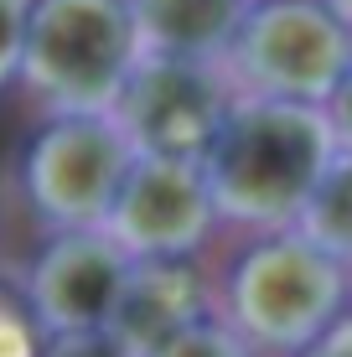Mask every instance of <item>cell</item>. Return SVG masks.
<instances>
[{
  "label": "cell",
  "instance_id": "cell-16",
  "mask_svg": "<svg viewBox=\"0 0 352 357\" xmlns=\"http://www.w3.org/2000/svg\"><path fill=\"white\" fill-rule=\"evenodd\" d=\"M42 357H125L109 331H83V337H47Z\"/></svg>",
  "mask_w": 352,
  "mask_h": 357
},
{
  "label": "cell",
  "instance_id": "cell-5",
  "mask_svg": "<svg viewBox=\"0 0 352 357\" xmlns=\"http://www.w3.org/2000/svg\"><path fill=\"white\" fill-rule=\"evenodd\" d=\"M130 161L135 151L119 135L114 114H57L26 145L21 187L31 213L52 233L104 228Z\"/></svg>",
  "mask_w": 352,
  "mask_h": 357
},
{
  "label": "cell",
  "instance_id": "cell-4",
  "mask_svg": "<svg viewBox=\"0 0 352 357\" xmlns=\"http://www.w3.org/2000/svg\"><path fill=\"white\" fill-rule=\"evenodd\" d=\"M228 57L244 93L321 109L352 68V31L321 0H254Z\"/></svg>",
  "mask_w": 352,
  "mask_h": 357
},
{
  "label": "cell",
  "instance_id": "cell-8",
  "mask_svg": "<svg viewBox=\"0 0 352 357\" xmlns=\"http://www.w3.org/2000/svg\"><path fill=\"white\" fill-rule=\"evenodd\" d=\"M125 275L130 259L104 238V228L52 233L47 249L31 259L21 301H26L31 321L42 326V337H83V331L109 326Z\"/></svg>",
  "mask_w": 352,
  "mask_h": 357
},
{
  "label": "cell",
  "instance_id": "cell-15",
  "mask_svg": "<svg viewBox=\"0 0 352 357\" xmlns=\"http://www.w3.org/2000/svg\"><path fill=\"white\" fill-rule=\"evenodd\" d=\"M321 114H326V130H332L337 155H342V161H352V68H347V78L337 83V93L321 104Z\"/></svg>",
  "mask_w": 352,
  "mask_h": 357
},
{
  "label": "cell",
  "instance_id": "cell-1",
  "mask_svg": "<svg viewBox=\"0 0 352 357\" xmlns=\"http://www.w3.org/2000/svg\"><path fill=\"white\" fill-rule=\"evenodd\" d=\"M337 161L326 114L311 104L234 93L213 145L202 151L213 218L285 233Z\"/></svg>",
  "mask_w": 352,
  "mask_h": 357
},
{
  "label": "cell",
  "instance_id": "cell-2",
  "mask_svg": "<svg viewBox=\"0 0 352 357\" xmlns=\"http://www.w3.org/2000/svg\"><path fill=\"white\" fill-rule=\"evenodd\" d=\"M140 63L125 0H31L16 78L57 114H114Z\"/></svg>",
  "mask_w": 352,
  "mask_h": 357
},
{
  "label": "cell",
  "instance_id": "cell-17",
  "mask_svg": "<svg viewBox=\"0 0 352 357\" xmlns=\"http://www.w3.org/2000/svg\"><path fill=\"white\" fill-rule=\"evenodd\" d=\"M306 357H352V316H337V321L306 347Z\"/></svg>",
  "mask_w": 352,
  "mask_h": 357
},
{
  "label": "cell",
  "instance_id": "cell-6",
  "mask_svg": "<svg viewBox=\"0 0 352 357\" xmlns=\"http://www.w3.org/2000/svg\"><path fill=\"white\" fill-rule=\"evenodd\" d=\"M234 104V83L223 63H176L140 57L125 93L114 104V125L135 155L151 161H202Z\"/></svg>",
  "mask_w": 352,
  "mask_h": 357
},
{
  "label": "cell",
  "instance_id": "cell-14",
  "mask_svg": "<svg viewBox=\"0 0 352 357\" xmlns=\"http://www.w3.org/2000/svg\"><path fill=\"white\" fill-rule=\"evenodd\" d=\"M26 6H31V0H0V89L16 78L21 31H26Z\"/></svg>",
  "mask_w": 352,
  "mask_h": 357
},
{
  "label": "cell",
  "instance_id": "cell-18",
  "mask_svg": "<svg viewBox=\"0 0 352 357\" xmlns=\"http://www.w3.org/2000/svg\"><path fill=\"white\" fill-rule=\"evenodd\" d=\"M321 6H326V10H332V16H337V21H342V26H347V31H352V0H321Z\"/></svg>",
  "mask_w": 352,
  "mask_h": 357
},
{
  "label": "cell",
  "instance_id": "cell-12",
  "mask_svg": "<svg viewBox=\"0 0 352 357\" xmlns=\"http://www.w3.org/2000/svg\"><path fill=\"white\" fill-rule=\"evenodd\" d=\"M151 357H254V352H249V342L238 337L234 326H223V321H197V326L176 331L171 342H161Z\"/></svg>",
  "mask_w": 352,
  "mask_h": 357
},
{
  "label": "cell",
  "instance_id": "cell-9",
  "mask_svg": "<svg viewBox=\"0 0 352 357\" xmlns=\"http://www.w3.org/2000/svg\"><path fill=\"white\" fill-rule=\"evenodd\" d=\"M197 321H208L202 275L187 259H155V264H130L104 331L119 342L125 357H151L161 342H171L176 331Z\"/></svg>",
  "mask_w": 352,
  "mask_h": 357
},
{
  "label": "cell",
  "instance_id": "cell-7",
  "mask_svg": "<svg viewBox=\"0 0 352 357\" xmlns=\"http://www.w3.org/2000/svg\"><path fill=\"white\" fill-rule=\"evenodd\" d=\"M213 223L217 218L208 202L202 161L135 155L104 218V238L130 264H155V259H187L192 249H202Z\"/></svg>",
  "mask_w": 352,
  "mask_h": 357
},
{
  "label": "cell",
  "instance_id": "cell-11",
  "mask_svg": "<svg viewBox=\"0 0 352 357\" xmlns=\"http://www.w3.org/2000/svg\"><path fill=\"white\" fill-rule=\"evenodd\" d=\"M296 233L337 269H352V161H342V155L332 161L321 187L311 192L306 213L296 218Z\"/></svg>",
  "mask_w": 352,
  "mask_h": 357
},
{
  "label": "cell",
  "instance_id": "cell-13",
  "mask_svg": "<svg viewBox=\"0 0 352 357\" xmlns=\"http://www.w3.org/2000/svg\"><path fill=\"white\" fill-rule=\"evenodd\" d=\"M42 326L31 321L21 290H10L0 280V357H42Z\"/></svg>",
  "mask_w": 352,
  "mask_h": 357
},
{
  "label": "cell",
  "instance_id": "cell-10",
  "mask_svg": "<svg viewBox=\"0 0 352 357\" xmlns=\"http://www.w3.org/2000/svg\"><path fill=\"white\" fill-rule=\"evenodd\" d=\"M249 6L254 0H125V16L140 57L223 63Z\"/></svg>",
  "mask_w": 352,
  "mask_h": 357
},
{
  "label": "cell",
  "instance_id": "cell-3",
  "mask_svg": "<svg viewBox=\"0 0 352 357\" xmlns=\"http://www.w3.org/2000/svg\"><path fill=\"white\" fill-rule=\"evenodd\" d=\"M342 301H347V269L316 254L296 228L254 243L228 280L234 331L244 342L280 352H306L342 316Z\"/></svg>",
  "mask_w": 352,
  "mask_h": 357
}]
</instances>
